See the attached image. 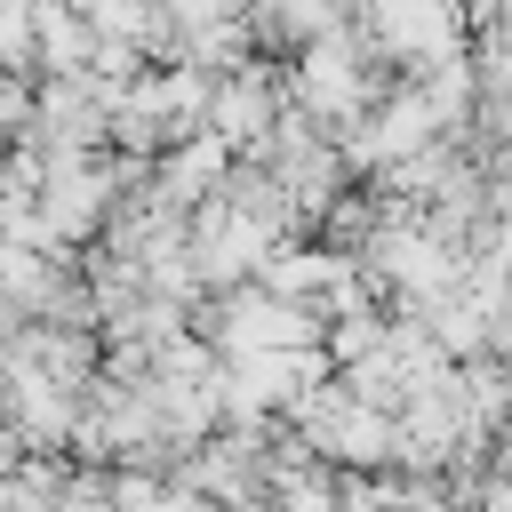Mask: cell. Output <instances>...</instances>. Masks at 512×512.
<instances>
[{
  "mask_svg": "<svg viewBox=\"0 0 512 512\" xmlns=\"http://www.w3.org/2000/svg\"><path fill=\"white\" fill-rule=\"evenodd\" d=\"M368 40L408 64H440L464 40V0H368Z\"/></svg>",
  "mask_w": 512,
  "mask_h": 512,
  "instance_id": "obj_1",
  "label": "cell"
},
{
  "mask_svg": "<svg viewBox=\"0 0 512 512\" xmlns=\"http://www.w3.org/2000/svg\"><path fill=\"white\" fill-rule=\"evenodd\" d=\"M304 104H320V112H352L360 96H368V72H360V48L344 40V32H328V40H312L304 48Z\"/></svg>",
  "mask_w": 512,
  "mask_h": 512,
  "instance_id": "obj_2",
  "label": "cell"
},
{
  "mask_svg": "<svg viewBox=\"0 0 512 512\" xmlns=\"http://www.w3.org/2000/svg\"><path fill=\"white\" fill-rule=\"evenodd\" d=\"M32 48H40V64L64 80V72H88V56H96V24L72 8V0H32Z\"/></svg>",
  "mask_w": 512,
  "mask_h": 512,
  "instance_id": "obj_3",
  "label": "cell"
},
{
  "mask_svg": "<svg viewBox=\"0 0 512 512\" xmlns=\"http://www.w3.org/2000/svg\"><path fill=\"white\" fill-rule=\"evenodd\" d=\"M440 120H432V104L424 96H392L376 120H368V136H360V152L368 160H408V152H424V136H432Z\"/></svg>",
  "mask_w": 512,
  "mask_h": 512,
  "instance_id": "obj_4",
  "label": "cell"
},
{
  "mask_svg": "<svg viewBox=\"0 0 512 512\" xmlns=\"http://www.w3.org/2000/svg\"><path fill=\"white\" fill-rule=\"evenodd\" d=\"M264 112H272V88H264V72L248 64V72H232L216 96H208V120L224 128V136H248V128H264Z\"/></svg>",
  "mask_w": 512,
  "mask_h": 512,
  "instance_id": "obj_5",
  "label": "cell"
}]
</instances>
